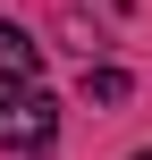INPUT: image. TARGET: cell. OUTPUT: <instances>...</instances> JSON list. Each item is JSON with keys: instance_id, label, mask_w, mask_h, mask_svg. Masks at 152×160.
Masks as SVG:
<instances>
[{"instance_id": "cell-1", "label": "cell", "mask_w": 152, "mask_h": 160, "mask_svg": "<svg viewBox=\"0 0 152 160\" xmlns=\"http://www.w3.org/2000/svg\"><path fill=\"white\" fill-rule=\"evenodd\" d=\"M59 143V101L42 84H8L0 93V152H51Z\"/></svg>"}, {"instance_id": "cell-2", "label": "cell", "mask_w": 152, "mask_h": 160, "mask_svg": "<svg viewBox=\"0 0 152 160\" xmlns=\"http://www.w3.org/2000/svg\"><path fill=\"white\" fill-rule=\"evenodd\" d=\"M34 68H42V42L0 17V84H34Z\"/></svg>"}, {"instance_id": "cell-3", "label": "cell", "mask_w": 152, "mask_h": 160, "mask_svg": "<svg viewBox=\"0 0 152 160\" xmlns=\"http://www.w3.org/2000/svg\"><path fill=\"white\" fill-rule=\"evenodd\" d=\"M85 93L93 101H127V68H85Z\"/></svg>"}, {"instance_id": "cell-4", "label": "cell", "mask_w": 152, "mask_h": 160, "mask_svg": "<svg viewBox=\"0 0 152 160\" xmlns=\"http://www.w3.org/2000/svg\"><path fill=\"white\" fill-rule=\"evenodd\" d=\"M135 160H152V152H135Z\"/></svg>"}]
</instances>
